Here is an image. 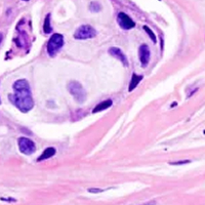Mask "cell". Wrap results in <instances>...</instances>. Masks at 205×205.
Wrapping results in <instances>:
<instances>
[{
    "mask_svg": "<svg viewBox=\"0 0 205 205\" xmlns=\"http://www.w3.org/2000/svg\"><path fill=\"white\" fill-rule=\"evenodd\" d=\"M13 93L9 95V99L13 105L24 113H27L34 107V99L31 93L30 85L25 79H19L13 83Z\"/></svg>",
    "mask_w": 205,
    "mask_h": 205,
    "instance_id": "cell-1",
    "label": "cell"
},
{
    "mask_svg": "<svg viewBox=\"0 0 205 205\" xmlns=\"http://www.w3.org/2000/svg\"><path fill=\"white\" fill-rule=\"evenodd\" d=\"M68 90L73 95L74 99H75L78 103H80V104L84 103L87 97L86 91H85L83 86H82L78 81H70L69 83H68Z\"/></svg>",
    "mask_w": 205,
    "mask_h": 205,
    "instance_id": "cell-2",
    "label": "cell"
},
{
    "mask_svg": "<svg viewBox=\"0 0 205 205\" xmlns=\"http://www.w3.org/2000/svg\"><path fill=\"white\" fill-rule=\"evenodd\" d=\"M64 45V37L60 34H54L47 43V54L50 56H56Z\"/></svg>",
    "mask_w": 205,
    "mask_h": 205,
    "instance_id": "cell-3",
    "label": "cell"
},
{
    "mask_svg": "<svg viewBox=\"0 0 205 205\" xmlns=\"http://www.w3.org/2000/svg\"><path fill=\"white\" fill-rule=\"evenodd\" d=\"M97 35V31L89 25L80 26L74 33V38L77 40H85V39L93 38Z\"/></svg>",
    "mask_w": 205,
    "mask_h": 205,
    "instance_id": "cell-4",
    "label": "cell"
},
{
    "mask_svg": "<svg viewBox=\"0 0 205 205\" xmlns=\"http://www.w3.org/2000/svg\"><path fill=\"white\" fill-rule=\"evenodd\" d=\"M19 149L23 154L26 155H31L36 151V145L33 140H31L28 138H19Z\"/></svg>",
    "mask_w": 205,
    "mask_h": 205,
    "instance_id": "cell-5",
    "label": "cell"
},
{
    "mask_svg": "<svg viewBox=\"0 0 205 205\" xmlns=\"http://www.w3.org/2000/svg\"><path fill=\"white\" fill-rule=\"evenodd\" d=\"M117 22L123 30H130V29L136 27V23H134L133 19L124 13H119L118 17H117Z\"/></svg>",
    "mask_w": 205,
    "mask_h": 205,
    "instance_id": "cell-6",
    "label": "cell"
},
{
    "mask_svg": "<svg viewBox=\"0 0 205 205\" xmlns=\"http://www.w3.org/2000/svg\"><path fill=\"white\" fill-rule=\"evenodd\" d=\"M138 52H140V60L142 63V66L146 67L149 64L150 60V49L147 44H142Z\"/></svg>",
    "mask_w": 205,
    "mask_h": 205,
    "instance_id": "cell-7",
    "label": "cell"
},
{
    "mask_svg": "<svg viewBox=\"0 0 205 205\" xmlns=\"http://www.w3.org/2000/svg\"><path fill=\"white\" fill-rule=\"evenodd\" d=\"M109 54H110L112 56H114V58H118V60H120L121 63H122L124 66H126V67L128 66L127 58H126L125 54H123V51H121V50L119 49V48H117V47H111L110 49H109Z\"/></svg>",
    "mask_w": 205,
    "mask_h": 205,
    "instance_id": "cell-8",
    "label": "cell"
},
{
    "mask_svg": "<svg viewBox=\"0 0 205 205\" xmlns=\"http://www.w3.org/2000/svg\"><path fill=\"white\" fill-rule=\"evenodd\" d=\"M56 149L52 147H49L47 148V149H45L43 151V153H42V155H40L38 157V159H37V161L40 162V161H43V160L45 159H49V158H51L52 156L56 155Z\"/></svg>",
    "mask_w": 205,
    "mask_h": 205,
    "instance_id": "cell-9",
    "label": "cell"
},
{
    "mask_svg": "<svg viewBox=\"0 0 205 205\" xmlns=\"http://www.w3.org/2000/svg\"><path fill=\"white\" fill-rule=\"evenodd\" d=\"M112 105H113L112 99H107V101H101V103H99V104L97 105V106L95 107V109H93L92 112H93V113L101 112V111H104V110H107V109H109L111 106H112Z\"/></svg>",
    "mask_w": 205,
    "mask_h": 205,
    "instance_id": "cell-10",
    "label": "cell"
},
{
    "mask_svg": "<svg viewBox=\"0 0 205 205\" xmlns=\"http://www.w3.org/2000/svg\"><path fill=\"white\" fill-rule=\"evenodd\" d=\"M142 76H138V75H136V73L132 74L131 80H130V83H129V87H128V91L133 90V89L138 86V83L142 81Z\"/></svg>",
    "mask_w": 205,
    "mask_h": 205,
    "instance_id": "cell-11",
    "label": "cell"
},
{
    "mask_svg": "<svg viewBox=\"0 0 205 205\" xmlns=\"http://www.w3.org/2000/svg\"><path fill=\"white\" fill-rule=\"evenodd\" d=\"M43 31L45 34H48L52 31L51 25H50V13L46 15L45 19H44V25H43Z\"/></svg>",
    "mask_w": 205,
    "mask_h": 205,
    "instance_id": "cell-12",
    "label": "cell"
},
{
    "mask_svg": "<svg viewBox=\"0 0 205 205\" xmlns=\"http://www.w3.org/2000/svg\"><path fill=\"white\" fill-rule=\"evenodd\" d=\"M89 9H90V11H92V13H99L101 9V6L99 2L93 1V2H91L90 5H89Z\"/></svg>",
    "mask_w": 205,
    "mask_h": 205,
    "instance_id": "cell-13",
    "label": "cell"
},
{
    "mask_svg": "<svg viewBox=\"0 0 205 205\" xmlns=\"http://www.w3.org/2000/svg\"><path fill=\"white\" fill-rule=\"evenodd\" d=\"M144 30L147 32V34L150 36V38H151V40L153 41L154 43H156V41H157V39H156V35L154 34V32L151 30V29L149 28L148 26H144Z\"/></svg>",
    "mask_w": 205,
    "mask_h": 205,
    "instance_id": "cell-14",
    "label": "cell"
},
{
    "mask_svg": "<svg viewBox=\"0 0 205 205\" xmlns=\"http://www.w3.org/2000/svg\"><path fill=\"white\" fill-rule=\"evenodd\" d=\"M191 160H183V161H177V162H170V165H183V164L190 163Z\"/></svg>",
    "mask_w": 205,
    "mask_h": 205,
    "instance_id": "cell-15",
    "label": "cell"
},
{
    "mask_svg": "<svg viewBox=\"0 0 205 205\" xmlns=\"http://www.w3.org/2000/svg\"><path fill=\"white\" fill-rule=\"evenodd\" d=\"M87 191H88L89 193H93V194L104 192V190H103V189H97V188H91V189H88Z\"/></svg>",
    "mask_w": 205,
    "mask_h": 205,
    "instance_id": "cell-16",
    "label": "cell"
},
{
    "mask_svg": "<svg viewBox=\"0 0 205 205\" xmlns=\"http://www.w3.org/2000/svg\"><path fill=\"white\" fill-rule=\"evenodd\" d=\"M1 200H2V201H6V202H17V200H15V199H13V198H7V199L1 198Z\"/></svg>",
    "mask_w": 205,
    "mask_h": 205,
    "instance_id": "cell-17",
    "label": "cell"
},
{
    "mask_svg": "<svg viewBox=\"0 0 205 205\" xmlns=\"http://www.w3.org/2000/svg\"><path fill=\"white\" fill-rule=\"evenodd\" d=\"M142 205H156V201L155 200H152V201H148V202L144 203Z\"/></svg>",
    "mask_w": 205,
    "mask_h": 205,
    "instance_id": "cell-18",
    "label": "cell"
},
{
    "mask_svg": "<svg viewBox=\"0 0 205 205\" xmlns=\"http://www.w3.org/2000/svg\"><path fill=\"white\" fill-rule=\"evenodd\" d=\"M23 1H29V0H23Z\"/></svg>",
    "mask_w": 205,
    "mask_h": 205,
    "instance_id": "cell-19",
    "label": "cell"
}]
</instances>
